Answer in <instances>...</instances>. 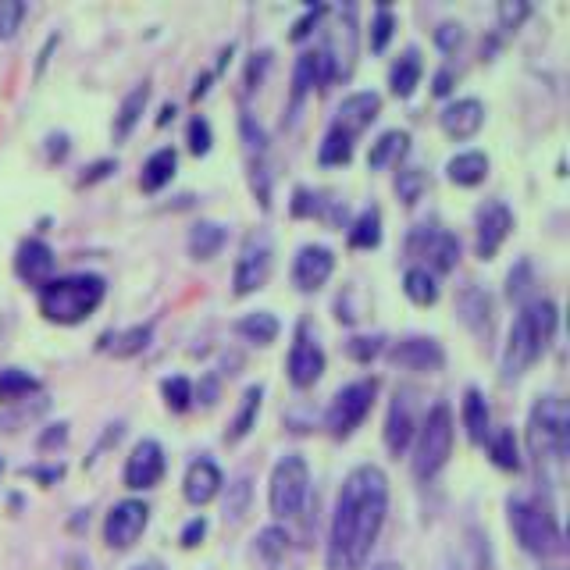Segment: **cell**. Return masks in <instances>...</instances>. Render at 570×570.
I'll return each mask as SVG.
<instances>
[{"label":"cell","mask_w":570,"mask_h":570,"mask_svg":"<svg viewBox=\"0 0 570 570\" xmlns=\"http://www.w3.org/2000/svg\"><path fill=\"white\" fill-rule=\"evenodd\" d=\"M389 513V478L364 464L346 474L328 531V570H364Z\"/></svg>","instance_id":"1"},{"label":"cell","mask_w":570,"mask_h":570,"mask_svg":"<svg viewBox=\"0 0 570 570\" xmlns=\"http://www.w3.org/2000/svg\"><path fill=\"white\" fill-rule=\"evenodd\" d=\"M553 335H556V303L549 300L524 303L521 314L513 318L510 339H506L503 350V382H517L546 353Z\"/></svg>","instance_id":"2"},{"label":"cell","mask_w":570,"mask_h":570,"mask_svg":"<svg viewBox=\"0 0 570 570\" xmlns=\"http://www.w3.org/2000/svg\"><path fill=\"white\" fill-rule=\"evenodd\" d=\"M107 282L100 275H65L40 285V310L54 325H79L104 303Z\"/></svg>","instance_id":"3"},{"label":"cell","mask_w":570,"mask_h":570,"mask_svg":"<svg viewBox=\"0 0 570 570\" xmlns=\"http://www.w3.org/2000/svg\"><path fill=\"white\" fill-rule=\"evenodd\" d=\"M528 446L538 460V474L549 467H563L570 449V410L560 396L538 399L528 421Z\"/></svg>","instance_id":"4"},{"label":"cell","mask_w":570,"mask_h":570,"mask_svg":"<svg viewBox=\"0 0 570 570\" xmlns=\"http://www.w3.org/2000/svg\"><path fill=\"white\" fill-rule=\"evenodd\" d=\"M453 435H456V424H453V410L446 403H435L428 410L421 424V435H417V446H414V478L417 481H432L442 467L449 464V456H453Z\"/></svg>","instance_id":"5"},{"label":"cell","mask_w":570,"mask_h":570,"mask_svg":"<svg viewBox=\"0 0 570 570\" xmlns=\"http://www.w3.org/2000/svg\"><path fill=\"white\" fill-rule=\"evenodd\" d=\"M310 499V467L300 453H289L282 456L271 471V485H268V503L271 513H275L278 521H293L300 517L303 506Z\"/></svg>","instance_id":"6"},{"label":"cell","mask_w":570,"mask_h":570,"mask_svg":"<svg viewBox=\"0 0 570 570\" xmlns=\"http://www.w3.org/2000/svg\"><path fill=\"white\" fill-rule=\"evenodd\" d=\"M510 510V528L513 538L521 542L524 553L531 556H556L563 553V535L556 528V521L546 510H538L535 503H524V499H510L506 503Z\"/></svg>","instance_id":"7"},{"label":"cell","mask_w":570,"mask_h":570,"mask_svg":"<svg viewBox=\"0 0 570 570\" xmlns=\"http://www.w3.org/2000/svg\"><path fill=\"white\" fill-rule=\"evenodd\" d=\"M375 392H378L375 378H360V382L342 385V389L335 392L332 407H328V432H332L335 439H350L360 424H364V417L371 414Z\"/></svg>","instance_id":"8"},{"label":"cell","mask_w":570,"mask_h":570,"mask_svg":"<svg viewBox=\"0 0 570 570\" xmlns=\"http://www.w3.org/2000/svg\"><path fill=\"white\" fill-rule=\"evenodd\" d=\"M271 275V239L268 232H253L246 236L243 250H239L236 271H232V289L236 296H250L257 293Z\"/></svg>","instance_id":"9"},{"label":"cell","mask_w":570,"mask_h":570,"mask_svg":"<svg viewBox=\"0 0 570 570\" xmlns=\"http://www.w3.org/2000/svg\"><path fill=\"white\" fill-rule=\"evenodd\" d=\"M147 524H150V506L143 499H125V503L111 506V513H107L104 542L111 549H118V553H125V549L136 546L139 535L147 531Z\"/></svg>","instance_id":"10"},{"label":"cell","mask_w":570,"mask_h":570,"mask_svg":"<svg viewBox=\"0 0 570 570\" xmlns=\"http://www.w3.org/2000/svg\"><path fill=\"white\" fill-rule=\"evenodd\" d=\"M407 246L414 257H424V264L432 271H439V275L453 271L456 261H460V239L439 225H421L414 236H410Z\"/></svg>","instance_id":"11"},{"label":"cell","mask_w":570,"mask_h":570,"mask_svg":"<svg viewBox=\"0 0 570 570\" xmlns=\"http://www.w3.org/2000/svg\"><path fill=\"white\" fill-rule=\"evenodd\" d=\"M474 228H478V257L481 261H492L513 228L510 207H506L503 200H485V204L478 207V214H474Z\"/></svg>","instance_id":"12"},{"label":"cell","mask_w":570,"mask_h":570,"mask_svg":"<svg viewBox=\"0 0 570 570\" xmlns=\"http://www.w3.org/2000/svg\"><path fill=\"white\" fill-rule=\"evenodd\" d=\"M161 478H164V449H161V442H154V439L136 442V449H132V456H129V464H125V485H129L132 492H147V489H154Z\"/></svg>","instance_id":"13"},{"label":"cell","mask_w":570,"mask_h":570,"mask_svg":"<svg viewBox=\"0 0 570 570\" xmlns=\"http://www.w3.org/2000/svg\"><path fill=\"white\" fill-rule=\"evenodd\" d=\"M335 257L328 246H303L293 261V285L300 293H318L321 285L332 278Z\"/></svg>","instance_id":"14"},{"label":"cell","mask_w":570,"mask_h":570,"mask_svg":"<svg viewBox=\"0 0 570 570\" xmlns=\"http://www.w3.org/2000/svg\"><path fill=\"white\" fill-rule=\"evenodd\" d=\"M285 371H289V382H293L296 389H310V385L325 375V350L300 332L293 342V350H289V360H285Z\"/></svg>","instance_id":"15"},{"label":"cell","mask_w":570,"mask_h":570,"mask_svg":"<svg viewBox=\"0 0 570 570\" xmlns=\"http://www.w3.org/2000/svg\"><path fill=\"white\" fill-rule=\"evenodd\" d=\"M389 360L407 371H439L446 364V353L435 339H424V335H410V339H399L389 350Z\"/></svg>","instance_id":"16"},{"label":"cell","mask_w":570,"mask_h":570,"mask_svg":"<svg viewBox=\"0 0 570 570\" xmlns=\"http://www.w3.org/2000/svg\"><path fill=\"white\" fill-rule=\"evenodd\" d=\"M378 111H382V97L371 90L353 93L339 104V114H335V129H342L346 136H360L367 125L375 122Z\"/></svg>","instance_id":"17"},{"label":"cell","mask_w":570,"mask_h":570,"mask_svg":"<svg viewBox=\"0 0 570 570\" xmlns=\"http://www.w3.org/2000/svg\"><path fill=\"white\" fill-rule=\"evenodd\" d=\"M15 271L22 282L36 285L40 289L43 282L54 278V250H50L43 239H25L18 246V257H15Z\"/></svg>","instance_id":"18"},{"label":"cell","mask_w":570,"mask_h":570,"mask_svg":"<svg viewBox=\"0 0 570 570\" xmlns=\"http://www.w3.org/2000/svg\"><path fill=\"white\" fill-rule=\"evenodd\" d=\"M417 432V421H414V410H410V399L407 392H396L389 407V417H385V446H389L392 456H403L414 442Z\"/></svg>","instance_id":"19"},{"label":"cell","mask_w":570,"mask_h":570,"mask_svg":"<svg viewBox=\"0 0 570 570\" xmlns=\"http://www.w3.org/2000/svg\"><path fill=\"white\" fill-rule=\"evenodd\" d=\"M456 310H460V321L471 328L478 339H489L492 332V296L478 285H464L460 296H456Z\"/></svg>","instance_id":"20"},{"label":"cell","mask_w":570,"mask_h":570,"mask_svg":"<svg viewBox=\"0 0 570 570\" xmlns=\"http://www.w3.org/2000/svg\"><path fill=\"white\" fill-rule=\"evenodd\" d=\"M221 485H225V478H221L214 460H193L186 471V481H182V492H186V499L193 506H204L218 496Z\"/></svg>","instance_id":"21"},{"label":"cell","mask_w":570,"mask_h":570,"mask_svg":"<svg viewBox=\"0 0 570 570\" xmlns=\"http://www.w3.org/2000/svg\"><path fill=\"white\" fill-rule=\"evenodd\" d=\"M485 125V107L481 100L467 97V100H456L442 111V129H446L449 139H471L478 136V129Z\"/></svg>","instance_id":"22"},{"label":"cell","mask_w":570,"mask_h":570,"mask_svg":"<svg viewBox=\"0 0 570 570\" xmlns=\"http://www.w3.org/2000/svg\"><path fill=\"white\" fill-rule=\"evenodd\" d=\"M328 79H332V68H328V57L321 54V50H307V54H300L296 72H293V100L300 104L314 86H321V82H328Z\"/></svg>","instance_id":"23"},{"label":"cell","mask_w":570,"mask_h":570,"mask_svg":"<svg viewBox=\"0 0 570 570\" xmlns=\"http://www.w3.org/2000/svg\"><path fill=\"white\" fill-rule=\"evenodd\" d=\"M261 399H264V389H261V385H250V389L243 392L239 414L232 417V424H228V432H225V442H228V446L243 442L246 435H250L253 428H257V417H261Z\"/></svg>","instance_id":"24"},{"label":"cell","mask_w":570,"mask_h":570,"mask_svg":"<svg viewBox=\"0 0 570 570\" xmlns=\"http://www.w3.org/2000/svg\"><path fill=\"white\" fill-rule=\"evenodd\" d=\"M225 239H228L225 225H218V221H196L189 228V253H193L196 261H211V257L221 253Z\"/></svg>","instance_id":"25"},{"label":"cell","mask_w":570,"mask_h":570,"mask_svg":"<svg viewBox=\"0 0 570 570\" xmlns=\"http://www.w3.org/2000/svg\"><path fill=\"white\" fill-rule=\"evenodd\" d=\"M449 171V182H456V186H478V182H485V175H489V157L481 154V150H464V154H456L453 161L446 164Z\"/></svg>","instance_id":"26"},{"label":"cell","mask_w":570,"mask_h":570,"mask_svg":"<svg viewBox=\"0 0 570 570\" xmlns=\"http://www.w3.org/2000/svg\"><path fill=\"white\" fill-rule=\"evenodd\" d=\"M410 147V136L403 129H389L382 132V136L371 143V154H367V168H389V164H396L399 157L407 154Z\"/></svg>","instance_id":"27"},{"label":"cell","mask_w":570,"mask_h":570,"mask_svg":"<svg viewBox=\"0 0 570 570\" xmlns=\"http://www.w3.org/2000/svg\"><path fill=\"white\" fill-rule=\"evenodd\" d=\"M175 168H179V154L171 147L157 150V154H150V161L143 164V175H139V186L147 189V193H157V189H164L171 182V175H175Z\"/></svg>","instance_id":"28"},{"label":"cell","mask_w":570,"mask_h":570,"mask_svg":"<svg viewBox=\"0 0 570 570\" xmlns=\"http://www.w3.org/2000/svg\"><path fill=\"white\" fill-rule=\"evenodd\" d=\"M147 100H150V86H147V82H139L136 90L122 100L118 114H114V139H129L132 136L136 122L143 118V107H147Z\"/></svg>","instance_id":"29"},{"label":"cell","mask_w":570,"mask_h":570,"mask_svg":"<svg viewBox=\"0 0 570 570\" xmlns=\"http://www.w3.org/2000/svg\"><path fill=\"white\" fill-rule=\"evenodd\" d=\"M464 428L474 446L489 439V403H485V396L478 389H467L464 396Z\"/></svg>","instance_id":"30"},{"label":"cell","mask_w":570,"mask_h":570,"mask_svg":"<svg viewBox=\"0 0 570 570\" xmlns=\"http://www.w3.org/2000/svg\"><path fill=\"white\" fill-rule=\"evenodd\" d=\"M417 82H421V54H417V50H407V54L392 65L389 86L396 97H410V93L417 90Z\"/></svg>","instance_id":"31"},{"label":"cell","mask_w":570,"mask_h":570,"mask_svg":"<svg viewBox=\"0 0 570 570\" xmlns=\"http://www.w3.org/2000/svg\"><path fill=\"white\" fill-rule=\"evenodd\" d=\"M378 243H382V214H378V207H367V211H360V218L353 221L350 246L353 250H375Z\"/></svg>","instance_id":"32"},{"label":"cell","mask_w":570,"mask_h":570,"mask_svg":"<svg viewBox=\"0 0 570 570\" xmlns=\"http://www.w3.org/2000/svg\"><path fill=\"white\" fill-rule=\"evenodd\" d=\"M236 332L243 339L257 342V346H268V342L278 339V318L268 310H257V314H246V318L236 321Z\"/></svg>","instance_id":"33"},{"label":"cell","mask_w":570,"mask_h":570,"mask_svg":"<svg viewBox=\"0 0 570 570\" xmlns=\"http://www.w3.org/2000/svg\"><path fill=\"white\" fill-rule=\"evenodd\" d=\"M403 293L417 303V307H432L439 300V285H435V275L428 268H407L403 275Z\"/></svg>","instance_id":"34"},{"label":"cell","mask_w":570,"mask_h":570,"mask_svg":"<svg viewBox=\"0 0 570 570\" xmlns=\"http://www.w3.org/2000/svg\"><path fill=\"white\" fill-rule=\"evenodd\" d=\"M150 335H154V325H132V328H125V332H118V335H111V346L107 350L114 353V357H122V360H129V357H136V353H143L150 346Z\"/></svg>","instance_id":"35"},{"label":"cell","mask_w":570,"mask_h":570,"mask_svg":"<svg viewBox=\"0 0 570 570\" xmlns=\"http://www.w3.org/2000/svg\"><path fill=\"white\" fill-rule=\"evenodd\" d=\"M489 456L492 464L503 467V471H521V449H517V439H513L510 428H503V432L489 435Z\"/></svg>","instance_id":"36"},{"label":"cell","mask_w":570,"mask_h":570,"mask_svg":"<svg viewBox=\"0 0 570 570\" xmlns=\"http://www.w3.org/2000/svg\"><path fill=\"white\" fill-rule=\"evenodd\" d=\"M350 157H353V136H346V132L332 125L325 143H321L318 161L325 164V168H339V164H350Z\"/></svg>","instance_id":"37"},{"label":"cell","mask_w":570,"mask_h":570,"mask_svg":"<svg viewBox=\"0 0 570 570\" xmlns=\"http://www.w3.org/2000/svg\"><path fill=\"white\" fill-rule=\"evenodd\" d=\"M40 389L33 375H25L18 367H8V371H0V403H11V399H22L29 392Z\"/></svg>","instance_id":"38"},{"label":"cell","mask_w":570,"mask_h":570,"mask_svg":"<svg viewBox=\"0 0 570 570\" xmlns=\"http://www.w3.org/2000/svg\"><path fill=\"white\" fill-rule=\"evenodd\" d=\"M161 392H164V403H168V410H175V414L189 410V403H193V385H189V378H182V375L164 378Z\"/></svg>","instance_id":"39"},{"label":"cell","mask_w":570,"mask_h":570,"mask_svg":"<svg viewBox=\"0 0 570 570\" xmlns=\"http://www.w3.org/2000/svg\"><path fill=\"white\" fill-rule=\"evenodd\" d=\"M246 510H250V478H239L232 489H228V503H225V521H243Z\"/></svg>","instance_id":"40"},{"label":"cell","mask_w":570,"mask_h":570,"mask_svg":"<svg viewBox=\"0 0 570 570\" xmlns=\"http://www.w3.org/2000/svg\"><path fill=\"white\" fill-rule=\"evenodd\" d=\"M396 193L403 204H417L424 193V175L417 168H407V171H399L396 175Z\"/></svg>","instance_id":"41"},{"label":"cell","mask_w":570,"mask_h":570,"mask_svg":"<svg viewBox=\"0 0 570 570\" xmlns=\"http://www.w3.org/2000/svg\"><path fill=\"white\" fill-rule=\"evenodd\" d=\"M22 18H25L22 0H0V40H11L18 33Z\"/></svg>","instance_id":"42"},{"label":"cell","mask_w":570,"mask_h":570,"mask_svg":"<svg viewBox=\"0 0 570 570\" xmlns=\"http://www.w3.org/2000/svg\"><path fill=\"white\" fill-rule=\"evenodd\" d=\"M392 29H396V18H392V11L382 4L375 22H371V50H385V43L392 40Z\"/></svg>","instance_id":"43"},{"label":"cell","mask_w":570,"mask_h":570,"mask_svg":"<svg viewBox=\"0 0 570 570\" xmlns=\"http://www.w3.org/2000/svg\"><path fill=\"white\" fill-rule=\"evenodd\" d=\"M189 150L196 157H204L211 150V125H207V118H193L189 122Z\"/></svg>","instance_id":"44"},{"label":"cell","mask_w":570,"mask_h":570,"mask_svg":"<svg viewBox=\"0 0 570 570\" xmlns=\"http://www.w3.org/2000/svg\"><path fill=\"white\" fill-rule=\"evenodd\" d=\"M528 4H524V0H503V4H499V25H503L506 33H510V29H517V25L524 22V18H528Z\"/></svg>","instance_id":"45"},{"label":"cell","mask_w":570,"mask_h":570,"mask_svg":"<svg viewBox=\"0 0 570 570\" xmlns=\"http://www.w3.org/2000/svg\"><path fill=\"white\" fill-rule=\"evenodd\" d=\"M285 542H289V538H285L282 528H264L261 538H257V549H261L268 560H278V556L285 553Z\"/></svg>","instance_id":"46"},{"label":"cell","mask_w":570,"mask_h":570,"mask_svg":"<svg viewBox=\"0 0 570 570\" xmlns=\"http://www.w3.org/2000/svg\"><path fill=\"white\" fill-rule=\"evenodd\" d=\"M243 139H246V150L250 154H257V157H264V150H268V136H264V129L257 122H253L250 114H243Z\"/></svg>","instance_id":"47"},{"label":"cell","mask_w":570,"mask_h":570,"mask_svg":"<svg viewBox=\"0 0 570 570\" xmlns=\"http://www.w3.org/2000/svg\"><path fill=\"white\" fill-rule=\"evenodd\" d=\"M378 350H382V339H367V335L346 342V353H350L353 360H360V364H367L371 357H378Z\"/></svg>","instance_id":"48"},{"label":"cell","mask_w":570,"mask_h":570,"mask_svg":"<svg viewBox=\"0 0 570 570\" xmlns=\"http://www.w3.org/2000/svg\"><path fill=\"white\" fill-rule=\"evenodd\" d=\"M460 40H464V33H460V25L446 22V25H439V29H435V43H439L442 50L460 47Z\"/></svg>","instance_id":"49"},{"label":"cell","mask_w":570,"mask_h":570,"mask_svg":"<svg viewBox=\"0 0 570 570\" xmlns=\"http://www.w3.org/2000/svg\"><path fill=\"white\" fill-rule=\"evenodd\" d=\"M204 535H207V521H204V517H196V521H189L186 531H182V546H186V549L200 546V538H204Z\"/></svg>","instance_id":"50"},{"label":"cell","mask_w":570,"mask_h":570,"mask_svg":"<svg viewBox=\"0 0 570 570\" xmlns=\"http://www.w3.org/2000/svg\"><path fill=\"white\" fill-rule=\"evenodd\" d=\"M321 15H325V8H314V11H307V15H303L300 22H296V29H293V40H303V36L310 33V25L318 22Z\"/></svg>","instance_id":"51"},{"label":"cell","mask_w":570,"mask_h":570,"mask_svg":"<svg viewBox=\"0 0 570 570\" xmlns=\"http://www.w3.org/2000/svg\"><path fill=\"white\" fill-rule=\"evenodd\" d=\"M111 168H114V164H111V161H100V164H93V168H90V175H86V179H82V182L104 179V175H107V171H111Z\"/></svg>","instance_id":"52"},{"label":"cell","mask_w":570,"mask_h":570,"mask_svg":"<svg viewBox=\"0 0 570 570\" xmlns=\"http://www.w3.org/2000/svg\"><path fill=\"white\" fill-rule=\"evenodd\" d=\"M65 424H57V432H47V435H43V439H40V446H54V442H65Z\"/></svg>","instance_id":"53"},{"label":"cell","mask_w":570,"mask_h":570,"mask_svg":"<svg viewBox=\"0 0 570 570\" xmlns=\"http://www.w3.org/2000/svg\"><path fill=\"white\" fill-rule=\"evenodd\" d=\"M449 82H453V75H449V72L435 75V93H439V97H446V93H449Z\"/></svg>","instance_id":"54"},{"label":"cell","mask_w":570,"mask_h":570,"mask_svg":"<svg viewBox=\"0 0 570 570\" xmlns=\"http://www.w3.org/2000/svg\"><path fill=\"white\" fill-rule=\"evenodd\" d=\"M132 570H164L157 560H147V563H139V567H132Z\"/></svg>","instance_id":"55"},{"label":"cell","mask_w":570,"mask_h":570,"mask_svg":"<svg viewBox=\"0 0 570 570\" xmlns=\"http://www.w3.org/2000/svg\"><path fill=\"white\" fill-rule=\"evenodd\" d=\"M371 570H403L399 563H378V567H371Z\"/></svg>","instance_id":"56"}]
</instances>
